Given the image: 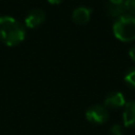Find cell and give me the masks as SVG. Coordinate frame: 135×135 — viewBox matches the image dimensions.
<instances>
[{
  "label": "cell",
  "mask_w": 135,
  "mask_h": 135,
  "mask_svg": "<svg viewBox=\"0 0 135 135\" xmlns=\"http://www.w3.org/2000/svg\"><path fill=\"white\" fill-rule=\"evenodd\" d=\"M26 35L25 25L8 15L0 16V40L8 45L19 44Z\"/></svg>",
  "instance_id": "cell-1"
},
{
  "label": "cell",
  "mask_w": 135,
  "mask_h": 135,
  "mask_svg": "<svg viewBox=\"0 0 135 135\" xmlns=\"http://www.w3.org/2000/svg\"><path fill=\"white\" fill-rule=\"evenodd\" d=\"M113 33L123 42L135 40V17L129 14L119 16L113 24Z\"/></svg>",
  "instance_id": "cell-2"
},
{
  "label": "cell",
  "mask_w": 135,
  "mask_h": 135,
  "mask_svg": "<svg viewBox=\"0 0 135 135\" xmlns=\"http://www.w3.org/2000/svg\"><path fill=\"white\" fill-rule=\"evenodd\" d=\"M85 118L95 124H102L109 118L108 109L101 104H94L90 107L85 112Z\"/></svg>",
  "instance_id": "cell-3"
},
{
  "label": "cell",
  "mask_w": 135,
  "mask_h": 135,
  "mask_svg": "<svg viewBox=\"0 0 135 135\" xmlns=\"http://www.w3.org/2000/svg\"><path fill=\"white\" fill-rule=\"evenodd\" d=\"M45 19V13L44 11L40 8H33L27 13L24 19V25L30 28L38 27L41 23H43Z\"/></svg>",
  "instance_id": "cell-4"
},
{
  "label": "cell",
  "mask_w": 135,
  "mask_h": 135,
  "mask_svg": "<svg viewBox=\"0 0 135 135\" xmlns=\"http://www.w3.org/2000/svg\"><path fill=\"white\" fill-rule=\"evenodd\" d=\"M123 124L127 128L135 127V100L126 102L122 113Z\"/></svg>",
  "instance_id": "cell-5"
},
{
  "label": "cell",
  "mask_w": 135,
  "mask_h": 135,
  "mask_svg": "<svg viewBox=\"0 0 135 135\" xmlns=\"http://www.w3.org/2000/svg\"><path fill=\"white\" fill-rule=\"evenodd\" d=\"M91 14H92L91 7L81 5V6L74 8V11L72 13V19L77 24H84L90 20Z\"/></svg>",
  "instance_id": "cell-6"
},
{
  "label": "cell",
  "mask_w": 135,
  "mask_h": 135,
  "mask_svg": "<svg viewBox=\"0 0 135 135\" xmlns=\"http://www.w3.org/2000/svg\"><path fill=\"white\" fill-rule=\"evenodd\" d=\"M124 96L120 92H112L104 98V107L110 109H119L124 107Z\"/></svg>",
  "instance_id": "cell-7"
},
{
  "label": "cell",
  "mask_w": 135,
  "mask_h": 135,
  "mask_svg": "<svg viewBox=\"0 0 135 135\" xmlns=\"http://www.w3.org/2000/svg\"><path fill=\"white\" fill-rule=\"evenodd\" d=\"M124 6L123 4H112V3H107V12L110 16L112 17H119L123 15Z\"/></svg>",
  "instance_id": "cell-8"
},
{
  "label": "cell",
  "mask_w": 135,
  "mask_h": 135,
  "mask_svg": "<svg viewBox=\"0 0 135 135\" xmlns=\"http://www.w3.org/2000/svg\"><path fill=\"white\" fill-rule=\"evenodd\" d=\"M124 81L127 82L128 85H130L131 88L135 89V68H133L130 71H128V73L124 76Z\"/></svg>",
  "instance_id": "cell-9"
},
{
  "label": "cell",
  "mask_w": 135,
  "mask_h": 135,
  "mask_svg": "<svg viewBox=\"0 0 135 135\" xmlns=\"http://www.w3.org/2000/svg\"><path fill=\"white\" fill-rule=\"evenodd\" d=\"M123 6H124V11L129 15L135 17V0H124Z\"/></svg>",
  "instance_id": "cell-10"
},
{
  "label": "cell",
  "mask_w": 135,
  "mask_h": 135,
  "mask_svg": "<svg viewBox=\"0 0 135 135\" xmlns=\"http://www.w3.org/2000/svg\"><path fill=\"white\" fill-rule=\"evenodd\" d=\"M109 135H123V130L120 124H114L111 127Z\"/></svg>",
  "instance_id": "cell-11"
},
{
  "label": "cell",
  "mask_w": 135,
  "mask_h": 135,
  "mask_svg": "<svg viewBox=\"0 0 135 135\" xmlns=\"http://www.w3.org/2000/svg\"><path fill=\"white\" fill-rule=\"evenodd\" d=\"M129 55H130V57L135 61V45L132 46V47L130 49V51H129Z\"/></svg>",
  "instance_id": "cell-12"
},
{
  "label": "cell",
  "mask_w": 135,
  "mask_h": 135,
  "mask_svg": "<svg viewBox=\"0 0 135 135\" xmlns=\"http://www.w3.org/2000/svg\"><path fill=\"white\" fill-rule=\"evenodd\" d=\"M108 2L112 4H123L124 0H108Z\"/></svg>",
  "instance_id": "cell-13"
},
{
  "label": "cell",
  "mask_w": 135,
  "mask_h": 135,
  "mask_svg": "<svg viewBox=\"0 0 135 135\" xmlns=\"http://www.w3.org/2000/svg\"><path fill=\"white\" fill-rule=\"evenodd\" d=\"M50 3H52V4H58V3H60L62 0H47Z\"/></svg>",
  "instance_id": "cell-14"
}]
</instances>
